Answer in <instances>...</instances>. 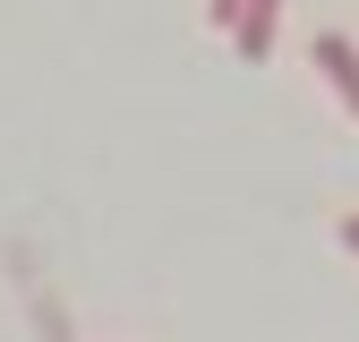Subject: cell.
<instances>
[{
	"instance_id": "2",
	"label": "cell",
	"mask_w": 359,
	"mask_h": 342,
	"mask_svg": "<svg viewBox=\"0 0 359 342\" xmlns=\"http://www.w3.org/2000/svg\"><path fill=\"white\" fill-rule=\"evenodd\" d=\"M274 26H283V0H240V26H231L240 60H265V52H274Z\"/></svg>"
},
{
	"instance_id": "4",
	"label": "cell",
	"mask_w": 359,
	"mask_h": 342,
	"mask_svg": "<svg viewBox=\"0 0 359 342\" xmlns=\"http://www.w3.org/2000/svg\"><path fill=\"white\" fill-rule=\"evenodd\" d=\"M342 248H351V256H359V214H351V223H342Z\"/></svg>"
},
{
	"instance_id": "1",
	"label": "cell",
	"mask_w": 359,
	"mask_h": 342,
	"mask_svg": "<svg viewBox=\"0 0 359 342\" xmlns=\"http://www.w3.org/2000/svg\"><path fill=\"white\" fill-rule=\"evenodd\" d=\"M317 69L334 77V95H342V103H351V120H359V43H351L342 26H325V34H317Z\"/></svg>"
},
{
	"instance_id": "3",
	"label": "cell",
	"mask_w": 359,
	"mask_h": 342,
	"mask_svg": "<svg viewBox=\"0 0 359 342\" xmlns=\"http://www.w3.org/2000/svg\"><path fill=\"white\" fill-rule=\"evenodd\" d=\"M214 26L231 34V26H240V0H214Z\"/></svg>"
}]
</instances>
